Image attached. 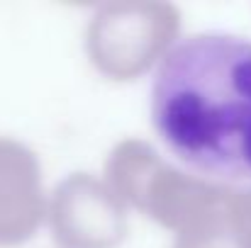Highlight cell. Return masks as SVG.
Listing matches in <instances>:
<instances>
[{"label":"cell","instance_id":"6da1fadb","mask_svg":"<svg viewBox=\"0 0 251 248\" xmlns=\"http://www.w3.org/2000/svg\"><path fill=\"white\" fill-rule=\"evenodd\" d=\"M151 124L190 173L229 187L251 185V39H180L151 83Z\"/></svg>","mask_w":251,"mask_h":248},{"label":"cell","instance_id":"7a4b0ae2","mask_svg":"<svg viewBox=\"0 0 251 248\" xmlns=\"http://www.w3.org/2000/svg\"><path fill=\"white\" fill-rule=\"evenodd\" d=\"M105 180L127 207L166 229L171 248H237V187L176 168L142 139H125L110 151Z\"/></svg>","mask_w":251,"mask_h":248},{"label":"cell","instance_id":"3957f363","mask_svg":"<svg viewBox=\"0 0 251 248\" xmlns=\"http://www.w3.org/2000/svg\"><path fill=\"white\" fill-rule=\"evenodd\" d=\"M178 32L180 12L171 2H107L88 22L85 54L105 78L134 81L166 59Z\"/></svg>","mask_w":251,"mask_h":248},{"label":"cell","instance_id":"277c9868","mask_svg":"<svg viewBox=\"0 0 251 248\" xmlns=\"http://www.w3.org/2000/svg\"><path fill=\"white\" fill-rule=\"evenodd\" d=\"M127 209L105 178L71 173L49 195L47 222L59 248H117L129 229Z\"/></svg>","mask_w":251,"mask_h":248},{"label":"cell","instance_id":"5b68a950","mask_svg":"<svg viewBox=\"0 0 251 248\" xmlns=\"http://www.w3.org/2000/svg\"><path fill=\"white\" fill-rule=\"evenodd\" d=\"M47 207L37 154L17 139L0 136V248L29 241L47 222Z\"/></svg>","mask_w":251,"mask_h":248},{"label":"cell","instance_id":"8992f818","mask_svg":"<svg viewBox=\"0 0 251 248\" xmlns=\"http://www.w3.org/2000/svg\"><path fill=\"white\" fill-rule=\"evenodd\" d=\"M232 219H234L237 248H251V185L249 187H237Z\"/></svg>","mask_w":251,"mask_h":248}]
</instances>
